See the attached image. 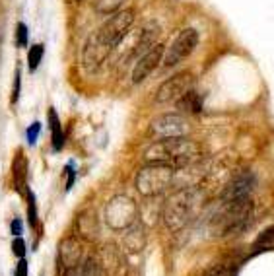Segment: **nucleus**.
I'll return each mask as SVG.
<instances>
[{
    "label": "nucleus",
    "instance_id": "15",
    "mask_svg": "<svg viewBox=\"0 0 274 276\" xmlns=\"http://www.w3.org/2000/svg\"><path fill=\"white\" fill-rule=\"evenodd\" d=\"M126 0H94L96 10L100 14H113L117 10H121V6L125 4Z\"/></svg>",
    "mask_w": 274,
    "mask_h": 276
},
{
    "label": "nucleus",
    "instance_id": "22",
    "mask_svg": "<svg viewBox=\"0 0 274 276\" xmlns=\"http://www.w3.org/2000/svg\"><path fill=\"white\" fill-rule=\"evenodd\" d=\"M10 232H12L14 238H20L24 234V222H22V218H14L12 224H10Z\"/></svg>",
    "mask_w": 274,
    "mask_h": 276
},
{
    "label": "nucleus",
    "instance_id": "11",
    "mask_svg": "<svg viewBox=\"0 0 274 276\" xmlns=\"http://www.w3.org/2000/svg\"><path fill=\"white\" fill-rule=\"evenodd\" d=\"M47 121H49V128H51L53 150L61 152L64 146V132H63V125H61V119H59V115H57V111H55L53 107L49 109V117H47Z\"/></svg>",
    "mask_w": 274,
    "mask_h": 276
},
{
    "label": "nucleus",
    "instance_id": "12",
    "mask_svg": "<svg viewBox=\"0 0 274 276\" xmlns=\"http://www.w3.org/2000/svg\"><path fill=\"white\" fill-rule=\"evenodd\" d=\"M59 255H61V261L64 263V266H74L78 264V257H80V249H78V243L74 239H66L61 243V249H59Z\"/></svg>",
    "mask_w": 274,
    "mask_h": 276
},
{
    "label": "nucleus",
    "instance_id": "3",
    "mask_svg": "<svg viewBox=\"0 0 274 276\" xmlns=\"http://www.w3.org/2000/svg\"><path fill=\"white\" fill-rule=\"evenodd\" d=\"M175 167L165 163H150L136 175V189L144 197L160 195L171 185Z\"/></svg>",
    "mask_w": 274,
    "mask_h": 276
},
{
    "label": "nucleus",
    "instance_id": "24",
    "mask_svg": "<svg viewBox=\"0 0 274 276\" xmlns=\"http://www.w3.org/2000/svg\"><path fill=\"white\" fill-rule=\"evenodd\" d=\"M259 243H264V247H274V232H266L264 236H261Z\"/></svg>",
    "mask_w": 274,
    "mask_h": 276
},
{
    "label": "nucleus",
    "instance_id": "23",
    "mask_svg": "<svg viewBox=\"0 0 274 276\" xmlns=\"http://www.w3.org/2000/svg\"><path fill=\"white\" fill-rule=\"evenodd\" d=\"M14 276H27V263H25V259H20V263L16 264Z\"/></svg>",
    "mask_w": 274,
    "mask_h": 276
},
{
    "label": "nucleus",
    "instance_id": "5",
    "mask_svg": "<svg viewBox=\"0 0 274 276\" xmlns=\"http://www.w3.org/2000/svg\"><path fill=\"white\" fill-rule=\"evenodd\" d=\"M136 204L132 202V199L128 197H115L109 204H107V210H105V218H107V224L113 229H125L128 227L134 218H136Z\"/></svg>",
    "mask_w": 274,
    "mask_h": 276
},
{
    "label": "nucleus",
    "instance_id": "14",
    "mask_svg": "<svg viewBox=\"0 0 274 276\" xmlns=\"http://www.w3.org/2000/svg\"><path fill=\"white\" fill-rule=\"evenodd\" d=\"M43 57H45V45L43 43L31 45V49L27 51V70L35 72L39 68V64L43 63Z\"/></svg>",
    "mask_w": 274,
    "mask_h": 276
},
{
    "label": "nucleus",
    "instance_id": "13",
    "mask_svg": "<svg viewBox=\"0 0 274 276\" xmlns=\"http://www.w3.org/2000/svg\"><path fill=\"white\" fill-rule=\"evenodd\" d=\"M177 105H179V109L189 111V113H199V111H202V100H200L199 94L193 91V89L185 91V94L179 98Z\"/></svg>",
    "mask_w": 274,
    "mask_h": 276
},
{
    "label": "nucleus",
    "instance_id": "20",
    "mask_svg": "<svg viewBox=\"0 0 274 276\" xmlns=\"http://www.w3.org/2000/svg\"><path fill=\"white\" fill-rule=\"evenodd\" d=\"M12 253L18 257V259H24V257H25V241L22 239V236H20V238H14Z\"/></svg>",
    "mask_w": 274,
    "mask_h": 276
},
{
    "label": "nucleus",
    "instance_id": "16",
    "mask_svg": "<svg viewBox=\"0 0 274 276\" xmlns=\"http://www.w3.org/2000/svg\"><path fill=\"white\" fill-rule=\"evenodd\" d=\"M27 41H29V31H27V25L24 22L16 25V45L18 49H25L27 47Z\"/></svg>",
    "mask_w": 274,
    "mask_h": 276
},
{
    "label": "nucleus",
    "instance_id": "6",
    "mask_svg": "<svg viewBox=\"0 0 274 276\" xmlns=\"http://www.w3.org/2000/svg\"><path fill=\"white\" fill-rule=\"evenodd\" d=\"M195 199H193V191H181L177 193L171 201L167 202L165 208V222L171 229H179L187 222V218L193 212Z\"/></svg>",
    "mask_w": 274,
    "mask_h": 276
},
{
    "label": "nucleus",
    "instance_id": "21",
    "mask_svg": "<svg viewBox=\"0 0 274 276\" xmlns=\"http://www.w3.org/2000/svg\"><path fill=\"white\" fill-rule=\"evenodd\" d=\"M64 171H66V191H70V189L74 187V181H76V169H74V162H70L66 167H64Z\"/></svg>",
    "mask_w": 274,
    "mask_h": 276
},
{
    "label": "nucleus",
    "instance_id": "8",
    "mask_svg": "<svg viewBox=\"0 0 274 276\" xmlns=\"http://www.w3.org/2000/svg\"><path fill=\"white\" fill-rule=\"evenodd\" d=\"M163 53H165V47L162 43H154L146 53H142V57H138L136 64L132 68V82L134 84L144 82L158 68V64L162 63L163 59Z\"/></svg>",
    "mask_w": 274,
    "mask_h": 276
},
{
    "label": "nucleus",
    "instance_id": "17",
    "mask_svg": "<svg viewBox=\"0 0 274 276\" xmlns=\"http://www.w3.org/2000/svg\"><path fill=\"white\" fill-rule=\"evenodd\" d=\"M27 199H29V206H27V220H29V226L35 227L37 226V204H35V197H33L31 191L27 193Z\"/></svg>",
    "mask_w": 274,
    "mask_h": 276
},
{
    "label": "nucleus",
    "instance_id": "10",
    "mask_svg": "<svg viewBox=\"0 0 274 276\" xmlns=\"http://www.w3.org/2000/svg\"><path fill=\"white\" fill-rule=\"evenodd\" d=\"M255 183H257V179L253 173H241V175H237L224 191V202L227 201H236V199H245V197H251V193H253V189H255Z\"/></svg>",
    "mask_w": 274,
    "mask_h": 276
},
{
    "label": "nucleus",
    "instance_id": "19",
    "mask_svg": "<svg viewBox=\"0 0 274 276\" xmlns=\"http://www.w3.org/2000/svg\"><path fill=\"white\" fill-rule=\"evenodd\" d=\"M39 132H41V123H37V121L27 126V130H25V140H27L29 146H35V144H37Z\"/></svg>",
    "mask_w": 274,
    "mask_h": 276
},
{
    "label": "nucleus",
    "instance_id": "7",
    "mask_svg": "<svg viewBox=\"0 0 274 276\" xmlns=\"http://www.w3.org/2000/svg\"><path fill=\"white\" fill-rule=\"evenodd\" d=\"M189 130L187 121L179 115H162L158 117L152 125H150V134L156 140H163V138H173V136H185Z\"/></svg>",
    "mask_w": 274,
    "mask_h": 276
},
{
    "label": "nucleus",
    "instance_id": "9",
    "mask_svg": "<svg viewBox=\"0 0 274 276\" xmlns=\"http://www.w3.org/2000/svg\"><path fill=\"white\" fill-rule=\"evenodd\" d=\"M191 86H193V76L189 74V72H179V74L171 76L169 80H165L162 86H160L156 100L160 101V103L179 100L185 91L191 89Z\"/></svg>",
    "mask_w": 274,
    "mask_h": 276
},
{
    "label": "nucleus",
    "instance_id": "18",
    "mask_svg": "<svg viewBox=\"0 0 274 276\" xmlns=\"http://www.w3.org/2000/svg\"><path fill=\"white\" fill-rule=\"evenodd\" d=\"M20 91H22V70H20V66H16L14 86H12V98H10V103H12V105H16L18 100H20Z\"/></svg>",
    "mask_w": 274,
    "mask_h": 276
},
{
    "label": "nucleus",
    "instance_id": "2",
    "mask_svg": "<svg viewBox=\"0 0 274 276\" xmlns=\"http://www.w3.org/2000/svg\"><path fill=\"white\" fill-rule=\"evenodd\" d=\"M197 158H199V146L185 136L163 138L160 142H154L144 152V160L148 163H165L171 167L187 165Z\"/></svg>",
    "mask_w": 274,
    "mask_h": 276
},
{
    "label": "nucleus",
    "instance_id": "4",
    "mask_svg": "<svg viewBox=\"0 0 274 276\" xmlns=\"http://www.w3.org/2000/svg\"><path fill=\"white\" fill-rule=\"evenodd\" d=\"M199 45V31L193 29V27H187L183 29L177 37L173 39V43L165 49L163 53L162 63L165 68H171V66H177L179 63H183L185 59H189L193 55V51L197 49Z\"/></svg>",
    "mask_w": 274,
    "mask_h": 276
},
{
    "label": "nucleus",
    "instance_id": "1",
    "mask_svg": "<svg viewBox=\"0 0 274 276\" xmlns=\"http://www.w3.org/2000/svg\"><path fill=\"white\" fill-rule=\"evenodd\" d=\"M134 22L132 10H117L109 14V18L100 25L96 33H92L84 45L82 63L87 70H96L105 63V59L111 55V51L117 49V45L125 39L130 25Z\"/></svg>",
    "mask_w": 274,
    "mask_h": 276
}]
</instances>
